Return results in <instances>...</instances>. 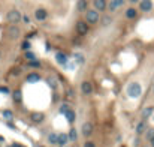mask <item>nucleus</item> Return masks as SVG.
Instances as JSON below:
<instances>
[{
  "label": "nucleus",
  "mask_w": 154,
  "mask_h": 147,
  "mask_svg": "<svg viewBox=\"0 0 154 147\" xmlns=\"http://www.w3.org/2000/svg\"><path fill=\"white\" fill-rule=\"evenodd\" d=\"M126 92H127V95H129L130 98H138V96H141V93H142V87H141L139 83L133 81V83H130L129 86L126 87Z\"/></svg>",
  "instance_id": "1"
},
{
  "label": "nucleus",
  "mask_w": 154,
  "mask_h": 147,
  "mask_svg": "<svg viewBox=\"0 0 154 147\" xmlns=\"http://www.w3.org/2000/svg\"><path fill=\"white\" fill-rule=\"evenodd\" d=\"M85 21L90 24H97L100 21V15H99V11L97 9H88L85 12Z\"/></svg>",
  "instance_id": "2"
},
{
  "label": "nucleus",
  "mask_w": 154,
  "mask_h": 147,
  "mask_svg": "<svg viewBox=\"0 0 154 147\" xmlns=\"http://www.w3.org/2000/svg\"><path fill=\"white\" fill-rule=\"evenodd\" d=\"M21 12L18 11V9H11L8 14H6V20L11 23V24H17V23H20L21 21Z\"/></svg>",
  "instance_id": "3"
},
{
  "label": "nucleus",
  "mask_w": 154,
  "mask_h": 147,
  "mask_svg": "<svg viewBox=\"0 0 154 147\" xmlns=\"http://www.w3.org/2000/svg\"><path fill=\"white\" fill-rule=\"evenodd\" d=\"M76 30H78V33H79L81 36L87 35V33H88V23L79 20L78 23H76Z\"/></svg>",
  "instance_id": "4"
},
{
  "label": "nucleus",
  "mask_w": 154,
  "mask_h": 147,
  "mask_svg": "<svg viewBox=\"0 0 154 147\" xmlns=\"http://www.w3.org/2000/svg\"><path fill=\"white\" fill-rule=\"evenodd\" d=\"M34 18H36L37 21H45V20L48 18V12H46V9H44V8H37V9L34 11Z\"/></svg>",
  "instance_id": "5"
},
{
  "label": "nucleus",
  "mask_w": 154,
  "mask_h": 147,
  "mask_svg": "<svg viewBox=\"0 0 154 147\" xmlns=\"http://www.w3.org/2000/svg\"><path fill=\"white\" fill-rule=\"evenodd\" d=\"M139 9L141 12H150L153 9V2L151 0H139Z\"/></svg>",
  "instance_id": "6"
},
{
  "label": "nucleus",
  "mask_w": 154,
  "mask_h": 147,
  "mask_svg": "<svg viewBox=\"0 0 154 147\" xmlns=\"http://www.w3.org/2000/svg\"><path fill=\"white\" fill-rule=\"evenodd\" d=\"M81 92L84 93V95H91V93H93V84L90 83V81H82Z\"/></svg>",
  "instance_id": "7"
},
{
  "label": "nucleus",
  "mask_w": 154,
  "mask_h": 147,
  "mask_svg": "<svg viewBox=\"0 0 154 147\" xmlns=\"http://www.w3.org/2000/svg\"><path fill=\"white\" fill-rule=\"evenodd\" d=\"M93 6H94V9L102 12L108 8V3H106V0H93Z\"/></svg>",
  "instance_id": "8"
},
{
  "label": "nucleus",
  "mask_w": 154,
  "mask_h": 147,
  "mask_svg": "<svg viewBox=\"0 0 154 147\" xmlns=\"http://www.w3.org/2000/svg\"><path fill=\"white\" fill-rule=\"evenodd\" d=\"M91 134H93V123H90V122L84 123L82 125V135L84 137H90Z\"/></svg>",
  "instance_id": "9"
},
{
  "label": "nucleus",
  "mask_w": 154,
  "mask_h": 147,
  "mask_svg": "<svg viewBox=\"0 0 154 147\" xmlns=\"http://www.w3.org/2000/svg\"><path fill=\"white\" fill-rule=\"evenodd\" d=\"M30 119H32V122H33V123H42V122H44V119H45V116H44L42 113H32Z\"/></svg>",
  "instance_id": "10"
},
{
  "label": "nucleus",
  "mask_w": 154,
  "mask_h": 147,
  "mask_svg": "<svg viewBox=\"0 0 154 147\" xmlns=\"http://www.w3.org/2000/svg\"><path fill=\"white\" fill-rule=\"evenodd\" d=\"M69 141L68 134H57V144L58 146H66Z\"/></svg>",
  "instance_id": "11"
},
{
  "label": "nucleus",
  "mask_w": 154,
  "mask_h": 147,
  "mask_svg": "<svg viewBox=\"0 0 154 147\" xmlns=\"http://www.w3.org/2000/svg\"><path fill=\"white\" fill-rule=\"evenodd\" d=\"M153 113H154V107H147V108H144L142 113H141V117L144 120H147L150 116H153Z\"/></svg>",
  "instance_id": "12"
},
{
  "label": "nucleus",
  "mask_w": 154,
  "mask_h": 147,
  "mask_svg": "<svg viewBox=\"0 0 154 147\" xmlns=\"http://www.w3.org/2000/svg\"><path fill=\"white\" fill-rule=\"evenodd\" d=\"M145 131H147V122L142 119V122H139L136 125V134H138V135H141V134H144Z\"/></svg>",
  "instance_id": "13"
},
{
  "label": "nucleus",
  "mask_w": 154,
  "mask_h": 147,
  "mask_svg": "<svg viewBox=\"0 0 154 147\" xmlns=\"http://www.w3.org/2000/svg\"><path fill=\"white\" fill-rule=\"evenodd\" d=\"M124 3V0H112V2L109 3V11L114 12V11H117L121 5Z\"/></svg>",
  "instance_id": "14"
},
{
  "label": "nucleus",
  "mask_w": 154,
  "mask_h": 147,
  "mask_svg": "<svg viewBox=\"0 0 154 147\" xmlns=\"http://www.w3.org/2000/svg\"><path fill=\"white\" fill-rule=\"evenodd\" d=\"M138 15V11L135 8H129V9H126V18H129V20H133L136 18Z\"/></svg>",
  "instance_id": "15"
},
{
  "label": "nucleus",
  "mask_w": 154,
  "mask_h": 147,
  "mask_svg": "<svg viewBox=\"0 0 154 147\" xmlns=\"http://www.w3.org/2000/svg\"><path fill=\"white\" fill-rule=\"evenodd\" d=\"M8 33H9L11 38H18V36H20V29L17 27V26H11L9 30H8Z\"/></svg>",
  "instance_id": "16"
},
{
  "label": "nucleus",
  "mask_w": 154,
  "mask_h": 147,
  "mask_svg": "<svg viewBox=\"0 0 154 147\" xmlns=\"http://www.w3.org/2000/svg\"><path fill=\"white\" fill-rule=\"evenodd\" d=\"M39 80H41V77H39V74H36V72L27 75V83H37Z\"/></svg>",
  "instance_id": "17"
},
{
  "label": "nucleus",
  "mask_w": 154,
  "mask_h": 147,
  "mask_svg": "<svg viewBox=\"0 0 154 147\" xmlns=\"http://www.w3.org/2000/svg\"><path fill=\"white\" fill-rule=\"evenodd\" d=\"M65 116H66V120H68L69 123H73V122H75V111H73V110L69 108V110L65 113Z\"/></svg>",
  "instance_id": "18"
},
{
  "label": "nucleus",
  "mask_w": 154,
  "mask_h": 147,
  "mask_svg": "<svg viewBox=\"0 0 154 147\" xmlns=\"http://www.w3.org/2000/svg\"><path fill=\"white\" fill-rule=\"evenodd\" d=\"M76 9H78L79 12L87 11V0H78V3H76Z\"/></svg>",
  "instance_id": "19"
},
{
  "label": "nucleus",
  "mask_w": 154,
  "mask_h": 147,
  "mask_svg": "<svg viewBox=\"0 0 154 147\" xmlns=\"http://www.w3.org/2000/svg\"><path fill=\"white\" fill-rule=\"evenodd\" d=\"M68 137H69V141H76V138H78V134H76V129L72 128L68 134Z\"/></svg>",
  "instance_id": "20"
},
{
  "label": "nucleus",
  "mask_w": 154,
  "mask_h": 147,
  "mask_svg": "<svg viewBox=\"0 0 154 147\" xmlns=\"http://www.w3.org/2000/svg\"><path fill=\"white\" fill-rule=\"evenodd\" d=\"M57 62L61 63V65H65L68 62V59H66V56L63 54V53H57Z\"/></svg>",
  "instance_id": "21"
},
{
  "label": "nucleus",
  "mask_w": 154,
  "mask_h": 147,
  "mask_svg": "<svg viewBox=\"0 0 154 147\" xmlns=\"http://www.w3.org/2000/svg\"><path fill=\"white\" fill-rule=\"evenodd\" d=\"M75 60H76V63H78V65H82V63L85 62L84 56H82V54H79V53H76V54H75Z\"/></svg>",
  "instance_id": "22"
},
{
  "label": "nucleus",
  "mask_w": 154,
  "mask_h": 147,
  "mask_svg": "<svg viewBox=\"0 0 154 147\" xmlns=\"http://www.w3.org/2000/svg\"><path fill=\"white\" fill-rule=\"evenodd\" d=\"M48 141L51 143V144H57V134H49L48 135Z\"/></svg>",
  "instance_id": "23"
},
{
  "label": "nucleus",
  "mask_w": 154,
  "mask_h": 147,
  "mask_svg": "<svg viewBox=\"0 0 154 147\" xmlns=\"http://www.w3.org/2000/svg\"><path fill=\"white\" fill-rule=\"evenodd\" d=\"M25 59H27V60H36V54L27 50V51H25Z\"/></svg>",
  "instance_id": "24"
},
{
  "label": "nucleus",
  "mask_w": 154,
  "mask_h": 147,
  "mask_svg": "<svg viewBox=\"0 0 154 147\" xmlns=\"http://www.w3.org/2000/svg\"><path fill=\"white\" fill-rule=\"evenodd\" d=\"M111 21H112V18H111L109 15H105L103 18H102V24H103V26H109Z\"/></svg>",
  "instance_id": "25"
},
{
  "label": "nucleus",
  "mask_w": 154,
  "mask_h": 147,
  "mask_svg": "<svg viewBox=\"0 0 154 147\" xmlns=\"http://www.w3.org/2000/svg\"><path fill=\"white\" fill-rule=\"evenodd\" d=\"M14 101H15V102H21V92H20V90L14 92Z\"/></svg>",
  "instance_id": "26"
},
{
  "label": "nucleus",
  "mask_w": 154,
  "mask_h": 147,
  "mask_svg": "<svg viewBox=\"0 0 154 147\" xmlns=\"http://www.w3.org/2000/svg\"><path fill=\"white\" fill-rule=\"evenodd\" d=\"M3 117H5V119H8V120H11V119H12V111L5 110V111H3Z\"/></svg>",
  "instance_id": "27"
},
{
  "label": "nucleus",
  "mask_w": 154,
  "mask_h": 147,
  "mask_svg": "<svg viewBox=\"0 0 154 147\" xmlns=\"http://www.w3.org/2000/svg\"><path fill=\"white\" fill-rule=\"evenodd\" d=\"M68 110H69V105H68V104H63V105L60 107V113H63V114H65Z\"/></svg>",
  "instance_id": "28"
},
{
  "label": "nucleus",
  "mask_w": 154,
  "mask_h": 147,
  "mask_svg": "<svg viewBox=\"0 0 154 147\" xmlns=\"http://www.w3.org/2000/svg\"><path fill=\"white\" fill-rule=\"evenodd\" d=\"M21 48L27 51V50L30 48V42H29V41H24V42H23V45H21Z\"/></svg>",
  "instance_id": "29"
},
{
  "label": "nucleus",
  "mask_w": 154,
  "mask_h": 147,
  "mask_svg": "<svg viewBox=\"0 0 154 147\" xmlns=\"http://www.w3.org/2000/svg\"><path fill=\"white\" fill-rule=\"evenodd\" d=\"M84 147H96V144L93 141H85L84 143Z\"/></svg>",
  "instance_id": "30"
},
{
  "label": "nucleus",
  "mask_w": 154,
  "mask_h": 147,
  "mask_svg": "<svg viewBox=\"0 0 154 147\" xmlns=\"http://www.w3.org/2000/svg\"><path fill=\"white\" fill-rule=\"evenodd\" d=\"M153 135H154V129H151V131H148V132H147V140H150V138H151Z\"/></svg>",
  "instance_id": "31"
},
{
  "label": "nucleus",
  "mask_w": 154,
  "mask_h": 147,
  "mask_svg": "<svg viewBox=\"0 0 154 147\" xmlns=\"http://www.w3.org/2000/svg\"><path fill=\"white\" fill-rule=\"evenodd\" d=\"M0 92H3V93H9V90L6 87H0Z\"/></svg>",
  "instance_id": "32"
},
{
  "label": "nucleus",
  "mask_w": 154,
  "mask_h": 147,
  "mask_svg": "<svg viewBox=\"0 0 154 147\" xmlns=\"http://www.w3.org/2000/svg\"><path fill=\"white\" fill-rule=\"evenodd\" d=\"M49 86H51V87H56V83H54V80H49Z\"/></svg>",
  "instance_id": "33"
},
{
  "label": "nucleus",
  "mask_w": 154,
  "mask_h": 147,
  "mask_svg": "<svg viewBox=\"0 0 154 147\" xmlns=\"http://www.w3.org/2000/svg\"><path fill=\"white\" fill-rule=\"evenodd\" d=\"M150 143H151V147H154V135L150 138Z\"/></svg>",
  "instance_id": "34"
},
{
  "label": "nucleus",
  "mask_w": 154,
  "mask_h": 147,
  "mask_svg": "<svg viewBox=\"0 0 154 147\" xmlns=\"http://www.w3.org/2000/svg\"><path fill=\"white\" fill-rule=\"evenodd\" d=\"M23 20H24V23H30L29 21V17H23Z\"/></svg>",
  "instance_id": "35"
},
{
  "label": "nucleus",
  "mask_w": 154,
  "mask_h": 147,
  "mask_svg": "<svg viewBox=\"0 0 154 147\" xmlns=\"http://www.w3.org/2000/svg\"><path fill=\"white\" fill-rule=\"evenodd\" d=\"M130 2H133V3H135V2H139V0H130Z\"/></svg>",
  "instance_id": "36"
},
{
  "label": "nucleus",
  "mask_w": 154,
  "mask_h": 147,
  "mask_svg": "<svg viewBox=\"0 0 154 147\" xmlns=\"http://www.w3.org/2000/svg\"><path fill=\"white\" fill-rule=\"evenodd\" d=\"M153 93H154V86H153Z\"/></svg>",
  "instance_id": "37"
},
{
  "label": "nucleus",
  "mask_w": 154,
  "mask_h": 147,
  "mask_svg": "<svg viewBox=\"0 0 154 147\" xmlns=\"http://www.w3.org/2000/svg\"><path fill=\"white\" fill-rule=\"evenodd\" d=\"M144 147H150V146H144Z\"/></svg>",
  "instance_id": "38"
},
{
  "label": "nucleus",
  "mask_w": 154,
  "mask_h": 147,
  "mask_svg": "<svg viewBox=\"0 0 154 147\" xmlns=\"http://www.w3.org/2000/svg\"><path fill=\"white\" fill-rule=\"evenodd\" d=\"M0 57H2V54H0Z\"/></svg>",
  "instance_id": "39"
}]
</instances>
